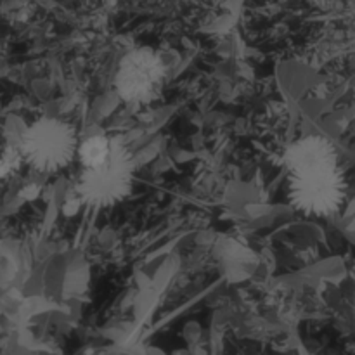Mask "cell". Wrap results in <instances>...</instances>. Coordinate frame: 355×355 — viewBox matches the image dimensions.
I'll return each mask as SVG.
<instances>
[{
    "mask_svg": "<svg viewBox=\"0 0 355 355\" xmlns=\"http://www.w3.org/2000/svg\"><path fill=\"white\" fill-rule=\"evenodd\" d=\"M345 194L347 184L340 163L291 173L290 200L305 215L328 217L336 214Z\"/></svg>",
    "mask_w": 355,
    "mask_h": 355,
    "instance_id": "1",
    "label": "cell"
},
{
    "mask_svg": "<svg viewBox=\"0 0 355 355\" xmlns=\"http://www.w3.org/2000/svg\"><path fill=\"white\" fill-rule=\"evenodd\" d=\"M78 153L75 130L54 118H44L26 128L21 141V155L40 172L62 168Z\"/></svg>",
    "mask_w": 355,
    "mask_h": 355,
    "instance_id": "2",
    "label": "cell"
},
{
    "mask_svg": "<svg viewBox=\"0 0 355 355\" xmlns=\"http://www.w3.org/2000/svg\"><path fill=\"white\" fill-rule=\"evenodd\" d=\"M166 68L158 52L139 47L123 55L114 76V87L123 101L130 104H148L162 94Z\"/></svg>",
    "mask_w": 355,
    "mask_h": 355,
    "instance_id": "3",
    "label": "cell"
},
{
    "mask_svg": "<svg viewBox=\"0 0 355 355\" xmlns=\"http://www.w3.org/2000/svg\"><path fill=\"white\" fill-rule=\"evenodd\" d=\"M130 184V156L120 144H113V151L103 165L83 168L78 193L90 205H113L128 193Z\"/></svg>",
    "mask_w": 355,
    "mask_h": 355,
    "instance_id": "4",
    "label": "cell"
},
{
    "mask_svg": "<svg viewBox=\"0 0 355 355\" xmlns=\"http://www.w3.org/2000/svg\"><path fill=\"white\" fill-rule=\"evenodd\" d=\"M335 163H338L335 146L328 139L319 137V135H309V137L300 139L284 153V165L290 170V173L335 165Z\"/></svg>",
    "mask_w": 355,
    "mask_h": 355,
    "instance_id": "5",
    "label": "cell"
},
{
    "mask_svg": "<svg viewBox=\"0 0 355 355\" xmlns=\"http://www.w3.org/2000/svg\"><path fill=\"white\" fill-rule=\"evenodd\" d=\"M113 144L114 142H111L110 139L96 137V135L83 141L78 148V158L83 168H96V166L103 165L110 158Z\"/></svg>",
    "mask_w": 355,
    "mask_h": 355,
    "instance_id": "6",
    "label": "cell"
},
{
    "mask_svg": "<svg viewBox=\"0 0 355 355\" xmlns=\"http://www.w3.org/2000/svg\"><path fill=\"white\" fill-rule=\"evenodd\" d=\"M17 159H19L17 153H7V155L0 156V179H3L16 166Z\"/></svg>",
    "mask_w": 355,
    "mask_h": 355,
    "instance_id": "7",
    "label": "cell"
}]
</instances>
